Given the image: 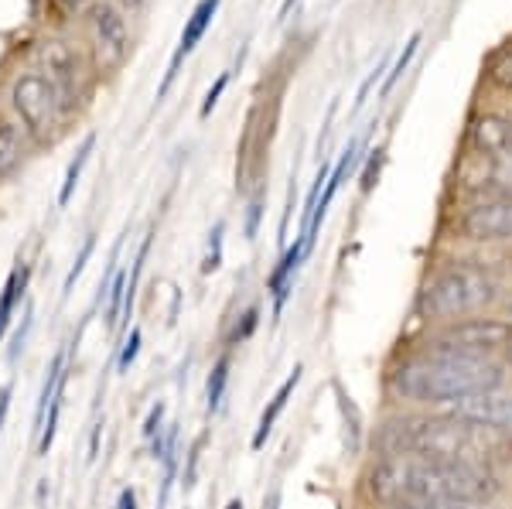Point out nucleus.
<instances>
[{
	"mask_svg": "<svg viewBox=\"0 0 512 509\" xmlns=\"http://www.w3.org/2000/svg\"><path fill=\"white\" fill-rule=\"evenodd\" d=\"M304 257H308V253H304V243H301V236H297L294 246H287V250H284V257H280L277 270L270 274V291H274V315L277 318H280V311H284L287 298H291L294 277H297V270H301Z\"/></svg>",
	"mask_w": 512,
	"mask_h": 509,
	"instance_id": "nucleus-12",
	"label": "nucleus"
},
{
	"mask_svg": "<svg viewBox=\"0 0 512 509\" xmlns=\"http://www.w3.org/2000/svg\"><path fill=\"white\" fill-rule=\"evenodd\" d=\"M506 383L499 363L472 356H448V352H417L414 359H403L390 373V390L400 400L414 404H454V400L492 393Z\"/></svg>",
	"mask_w": 512,
	"mask_h": 509,
	"instance_id": "nucleus-2",
	"label": "nucleus"
},
{
	"mask_svg": "<svg viewBox=\"0 0 512 509\" xmlns=\"http://www.w3.org/2000/svg\"><path fill=\"white\" fill-rule=\"evenodd\" d=\"M263 509H280V492H277V489L270 492L267 499H263Z\"/></svg>",
	"mask_w": 512,
	"mask_h": 509,
	"instance_id": "nucleus-30",
	"label": "nucleus"
},
{
	"mask_svg": "<svg viewBox=\"0 0 512 509\" xmlns=\"http://www.w3.org/2000/svg\"><path fill=\"white\" fill-rule=\"evenodd\" d=\"M383 509H472V506L444 503V499H403V503H383Z\"/></svg>",
	"mask_w": 512,
	"mask_h": 509,
	"instance_id": "nucleus-22",
	"label": "nucleus"
},
{
	"mask_svg": "<svg viewBox=\"0 0 512 509\" xmlns=\"http://www.w3.org/2000/svg\"><path fill=\"white\" fill-rule=\"evenodd\" d=\"M28 328H31V305L24 308V325H21V332L14 335V346H11V359H18V352L24 349V335H28Z\"/></svg>",
	"mask_w": 512,
	"mask_h": 509,
	"instance_id": "nucleus-28",
	"label": "nucleus"
},
{
	"mask_svg": "<svg viewBox=\"0 0 512 509\" xmlns=\"http://www.w3.org/2000/svg\"><path fill=\"white\" fill-rule=\"evenodd\" d=\"M219 7H222V0H198V4H195L192 18H188L185 28H181V38H178L175 52H171L168 72H164V79H161V86H158V103L164 100V96H168V89L175 86V79H178V72H181V62H185L188 55L195 52L198 41L205 38V31L212 28V21H216Z\"/></svg>",
	"mask_w": 512,
	"mask_h": 509,
	"instance_id": "nucleus-8",
	"label": "nucleus"
},
{
	"mask_svg": "<svg viewBox=\"0 0 512 509\" xmlns=\"http://www.w3.org/2000/svg\"><path fill=\"white\" fill-rule=\"evenodd\" d=\"M369 492L379 503L444 499V503H492L499 479L485 462H448L427 455H383L369 469Z\"/></svg>",
	"mask_w": 512,
	"mask_h": 509,
	"instance_id": "nucleus-1",
	"label": "nucleus"
},
{
	"mask_svg": "<svg viewBox=\"0 0 512 509\" xmlns=\"http://www.w3.org/2000/svg\"><path fill=\"white\" fill-rule=\"evenodd\" d=\"M21 151H24V144H21L18 127L0 120V175H11L14 164L21 161Z\"/></svg>",
	"mask_w": 512,
	"mask_h": 509,
	"instance_id": "nucleus-16",
	"label": "nucleus"
},
{
	"mask_svg": "<svg viewBox=\"0 0 512 509\" xmlns=\"http://www.w3.org/2000/svg\"><path fill=\"white\" fill-rule=\"evenodd\" d=\"M420 38H424V35H420V31H414V35L407 38V45H403V52L396 55V62L390 65V76L383 79V89H379V96H383V100L393 93V86L403 79V72L410 69V62H414V55H417V48H420Z\"/></svg>",
	"mask_w": 512,
	"mask_h": 509,
	"instance_id": "nucleus-17",
	"label": "nucleus"
},
{
	"mask_svg": "<svg viewBox=\"0 0 512 509\" xmlns=\"http://www.w3.org/2000/svg\"><path fill=\"white\" fill-rule=\"evenodd\" d=\"M24 284H28V270H14V274L7 277L4 291H0V335L7 332V322H11L14 308H18V301L24 294Z\"/></svg>",
	"mask_w": 512,
	"mask_h": 509,
	"instance_id": "nucleus-15",
	"label": "nucleus"
},
{
	"mask_svg": "<svg viewBox=\"0 0 512 509\" xmlns=\"http://www.w3.org/2000/svg\"><path fill=\"white\" fill-rule=\"evenodd\" d=\"M11 100H14L18 117L24 120V127H28L31 134L48 137L55 127H59L65 100L45 72H28V76H21L11 89Z\"/></svg>",
	"mask_w": 512,
	"mask_h": 509,
	"instance_id": "nucleus-6",
	"label": "nucleus"
},
{
	"mask_svg": "<svg viewBox=\"0 0 512 509\" xmlns=\"http://www.w3.org/2000/svg\"><path fill=\"white\" fill-rule=\"evenodd\" d=\"M89 31H93L96 62L103 69H117L130 52V28L127 18L113 4H96L89 11Z\"/></svg>",
	"mask_w": 512,
	"mask_h": 509,
	"instance_id": "nucleus-7",
	"label": "nucleus"
},
{
	"mask_svg": "<svg viewBox=\"0 0 512 509\" xmlns=\"http://www.w3.org/2000/svg\"><path fill=\"white\" fill-rule=\"evenodd\" d=\"M222 236H226V223L212 226L209 233V246H205V260H202V274H216V270L222 267Z\"/></svg>",
	"mask_w": 512,
	"mask_h": 509,
	"instance_id": "nucleus-19",
	"label": "nucleus"
},
{
	"mask_svg": "<svg viewBox=\"0 0 512 509\" xmlns=\"http://www.w3.org/2000/svg\"><path fill=\"white\" fill-rule=\"evenodd\" d=\"M260 325V308H246V315H243V325L236 322V328H233V335H229V346H239L243 339H250L253 335V328Z\"/></svg>",
	"mask_w": 512,
	"mask_h": 509,
	"instance_id": "nucleus-23",
	"label": "nucleus"
},
{
	"mask_svg": "<svg viewBox=\"0 0 512 509\" xmlns=\"http://www.w3.org/2000/svg\"><path fill=\"white\" fill-rule=\"evenodd\" d=\"M512 342V322H499V318H461L444 328L434 342H427L431 352H448V356H472L489 359L492 349L509 346Z\"/></svg>",
	"mask_w": 512,
	"mask_h": 509,
	"instance_id": "nucleus-5",
	"label": "nucleus"
},
{
	"mask_svg": "<svg viewBox=\"0 0 512 509\" xmlns=\"http://www.w3.org/2000/svg\"><path fill=\"white\" fill-rule=\"evenodd\" d=\"M260 216H263V188L250 199V212H246V240H253L256 229H260Z\"/></svg>",
	"mask_w": 512,
	"mask_h": 509,
	"instance_id": "nucleus-26",
	"label": "nucleus"
},
{
	"mask_svg": "<svg viewBox=\"0 0 512 509\" xmlns=\"http://www.w3.org/2000/svg\"><path fill=\"white\" fill-rule=\"evenodd\" d=\"M229 356H222L216 366H212V376H209V387H205V407L209 414H216L222 407V397H226V387H229Z\"/></svg>",
	"mask_w": 512,
	"mask_h": 509,
	"instance_id": "nucleus-18",
	"label": "nucleus"
},
{
	"mask_svg": "<svg viewBox=\"0 0 512 509\" xmlns=\"http://www.w3.org/2000/svg\"><path fill=\"white\" fill-rule=\"evenodd\" d=\"M117 509H137V496H134V489H123V492H120Z\"/></svg>",
	"mask_w": 512,
	"mask_h": 509,
	"instance_id": "nucleus-29",
	"label": "nucleus"
},
{
	"mask_svg": "<svg viewBox=\"0 0 512 509\" xmlns=\"http://www.w3.org/2000/svg\"><path fill=\"white\" fill-rule=\"evenodd\" d=\"M291 7H294V0H284V7H280V21H284L287 14H291Z\"/></svg>",
	"mask_w": 512,
	"mask_h": 509,
	"instance_id": "nucleus-32",
	"label": "nucleus"
},
{
	"mask_svg": "<svg viewBox=\"0 0 512 509\" xmlns=\"http://www.w3.org/2000/svg\"><path fill=\"white\" fill-rule=\"evenodd\" d=\"M495 294H499V281L485 264H472V260H461V264L444 267L441 274H434L424 284L417 298V311L424 318H465L492 305Z\"/></svg>",
	"mask_w": 512,
	"mask_h": 509,
	"instance_id": "nucleus-4",
	"label": "nucleus"
},
{
	"mask_svg": "<svg viewBox=\"0 0 512 509\" xmlns=\"http://www.w3.org/2000/svg\"><path fill=\"white\" fill-rule=\"evenodd\" d=\"M38 59L45 62V76L55 82V89L62 93V100H76L79 82H82V59L69 41H45L38 48Z\"/></svg>",
	"mask_w": 512,
	"mask_h": 509,
	"instance_id": "nucleus-11",
	"label": "nucleus"
},
{
	"mask_svg": "<svg viewBox=\"0 0 512 509\" xmlns=\"http://www.w3.org/2000/svg\"><path fill=\"white\" fill-rule=\"evenodd\" d=\"M140 4H144V0H123V7H130V11H137Z\"/></svg>",
	"mask_w": 512,
	"mask_h": 509,
	"instance_id": "nucleus-34",
	"label": "nucleus"
},
{
	"mask_svg": "<svg viewBox=\"0 0 512 509\" xmlns=\"http://www.w3.org/2000/svg\"><path fill=\"white\" fill-rule=\"evenodd\" d=\"M59 4L65 7V11H76V7L82 4V0H59Z\"/></svg>",
	"mask_w": 512,
	"mask_h": 509,
	"instance_id": "nucleus-33",
	"label": "nucleus"
},
{
	"mask_svg": "<svg viewBox=\"0 0 512 509\" xmlns=\"http://www.w3.org/2000/svg\"><path fill=\"white\" fill-rule=\"evenodd\" d=\"M93 250H96V236H86V243H82V250H79V260L72 264V270H69V277H65V287H62V294L69 298L72 294V287H76V281L82 277V270H86V260L93 257Z\"/></svg>",
	"mask_w": 512,
	"mask_h": 509,
	"instance_id": "nucleus-20",
	"label": "nucleus"
},
{
	"mask_svg": "<svg viewBox=\"0 0 512 509\" xmlns=\"http://www.w3.org/2000/svg\"><path fill=\"white\" fill-rule=\"evenodd\" d=\"M448 414L489 431H512V393H475V397L448 404Z\"/></svg>",
	"mask_w": 512,
	"mask_h": 509,
	"instance_id": "nucleus-10",
	"label": "nucleus"
},
{
	"mask_svg": "<svg viewBox=\"0 0 512 509\" xmlns=\"http://www.w3.org/2000/svg\"><path fill=\"white\" fill-rule=\"evenodd\" d=\"M7 400H11V393L0 390V424H4V417H7Z\"/></svg>",
	"mask_w": 512,
	"mask_h": 509,
	"instance_id": "nucleus-31",
	"label": "nucleus"
},
{
	"mask_svg": "<svg viewBox=\"0 0 512 509\" xmlns=\"http://www.w3.org/2000/svg\"><path fill=\"white\" fill-rule=\"evenodd\" d=\"M93 147H96V134H89L86 141L79 144L76 158L69 161V168H65V178H62V188H59V205H69L72 192H76V185H79V178H82V171H86L89 158H93Z\"/></svg>",
	"mask_w": 512,
	"mask_h": 509,
	"instance_id": "nucleus-14",
	"label": "nucleus"
},
{
	"mask_svg": "<svg viewBox=\"0 0 512 509\" xmlns=\"http://www.w3.org/2000/svg\"><path fill=\"white\" fill-rule=\"evenodd\" d=\"M161 424H164V404H158V407L151 410V417H147V424H144V438H147V441L158 438V434L164 431Z\"/></svg>",
	"mask_w": 512,
	"mask_h": 509,
	"instance_id": "nucleus-27",
	"label": "nucleus"
},
{
	"mask_svg": "<svg viewBox=\"0 0 512 509\" xmlns=\"http://www.w3.org/2000/svg\"><path fill=\"white\" fill-rule=\"evenodd\" d=\"M137 352H140V328H130L127 342H123V352H120V359H117L120 373H127V369H130V366H134Z\"/></svg>",
	"mask_w": 512,
	"mask_h": 509,
	"instance_id": "nucleus-24",
	"label": "nucleus"
},
{
	"mask_svg": "<svg viewBox=\"0 0 512 509\" xmlns=\"http://www.w3.org/2000/svg\"><path fill=\"white\" fill-rule=\"evenodd\" d=\"M226 86H229V72H222V76L216 79V86H212L209 93H205V100H202V110H198V113H202V120L216 110V103H219V96L226 93Z\"/></svg>",
	"mask_w": 512,
	"mask_h": 509,
	"instance_id": "nucleus-25",
	"label": "nucleus"
},
{
	"mask_svg": "<svg viewBox=\"0 0 512 509\" xmlns=\"http://www.w3.org/2000/svg\"><path fill=\"white\" fill-rule=\"evenodd\" d=\"M383 455H427L448 462H485L495 451V431L461 417H400L379 431Z\"/></svg>",
	"mask_w": 512,
	"mask_h": 509,
	"instance_id": "nucleus-3",
	"label": "nucleus"
},
{
	"mask_svg": "<svg viewBox=\"0 0 512 509\" xmlns=\"http://www.w3.org/2000/svg\"><path fill=\"white\" fill-rule=\"evenodd\" d=\"M383 72H390V55H383L376 69L366 76V82H362V86H359V93H355V106H352V110H362V106H366V100H369V89H373L376 82L383 79Z\"/></svg>",
	"mask_w": 512,
	"mask_h": 509,
	"instance_id": "nucleus-21",
	"label": "nucleus"
},
{
	"mask_svg": "<svg viewBox=\"0 0 512 509\" xmlns=\"http://www.w3.org/2000/svg\"><path fill=\"white\" fill-rule=\"evenodd\" d=\"M301 376H304V369L301 366H294V373L287 376L284 383L277 387V393L270 397V404L267 410L260 414V424H256V434H253V448H263V441H267V434L274 431V424H277V417L284 414V407H287V400L294 397V390H297V383H301Z\"/></svg>",
	"mask_w": 512,
	"mask_h": 509,
	"instance_id": "nucleus-13",
	"label": "nucleus"
},
{
	"mask_svg": "<svg viewBox=\"0 0 512 509\" xmlns=\"http://www.w3.org/2000/svg\"><path fill=\"white\" fill-rule=\"evenodd\" d=\"M461 233L478 243L512 240V195L472 205L461 219Z\"/></svg>",
	"mask_w": 512,
	"mask_h": 509,
	"instance_id": "nucleus-9",
	"label": "nucleus"
},
{
	"mask_svg": "<svg viewBox=\"0 0 512 509\" xmlns=\"http://www.w3.org/2000/svg\"><path fill=\"white\" fill-rule=\"evenodd\" d=\"M226 509H243V503H239V499H233V503H229Z\"/></svg>",
	"mask_w": 512,
	"mask_h": 509,
	"instance_id": "nucleus-36",
	"label": "nucleus"
},
{
	"mask_svg": "<svg viewBox=\"0 0 512 509\" xmlns=\"http://www.w3.org/2000/svg\"><path fill=\"white\" fill-rule=\"evenodd\" d=\"M502 451H506V458H509V462H512V438L506 441V445H502Z\"/></svg>",
	"mask_w": 512,
	"mask_h": 509,
	"instance_id": "nucleus-35",
	"label": "nucleus"
},
{
	"mask_svg": "<svg viewBox=\"0 0 512 509\" xmlns=\"http://www.w3.org/2000/svg\"><path fill=\"white\" fill-rule=\"evenodd\" d=\"M506 359H509V366H512V342H509V346H506Z\"/></svg>",
	"mask_w": 512,
	"mask_h": 509,
	"instance_id": "nucleus-37",
	"label": "nucleus"
}]
</instances>
